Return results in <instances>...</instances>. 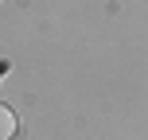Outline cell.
<instances>
[{
    "mask_svg": "<svg viewBox=\"0 0 148 140\" xmlns=\"http://www.w3.org/2000/svg\"><path fill=\"white\" fill-rule=\"evenodd\" d=\"M12 136H16V113L0 105V140H12Z\"/></svg>",
    "mask_w": 148,
    "mask_h": 140,
    "instance_id": "obj_1",
    "label": "cell"
}]
</instances>
